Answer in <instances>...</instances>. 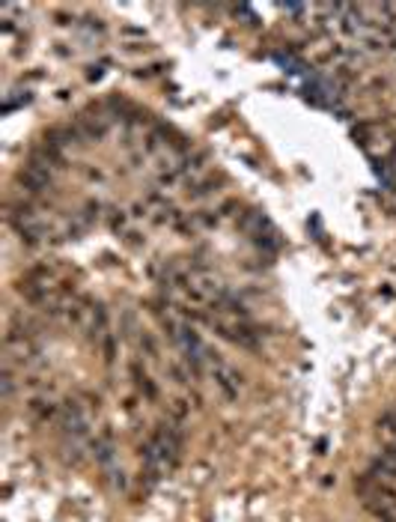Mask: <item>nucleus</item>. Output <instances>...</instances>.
Here are the masks:
<instances>
[{
    "instance_id": "f257e3e1",
    "label": "nucleus",
    "mask_w": 396,
    "mask_h": 522,
    "mask_svg": "<svg viewBox=\"0 0 396 522\" xmlns=\"http://www.w3.org/2000/svg\"><path fill=\"white\" fill-rule=\"evenodd\" d=\"M110 117L113 114H107V111H84L81 117H78V132L84 135V138H89V140H102L104 135H107V128H110Z\"/></svg>"
},
{
    "instance_id": "f03ea898",
    "label": "nucleus",
    "mask_w": 396,
    "mask_h": 522,
    "mask_svg": "<svg viewBox=\"0 0 396 522\" xmlns=\"http://www.w3.org/2000/svg\"><path fill=\"white\" fill-rule=\"evenodd\" d=\"M393 57H396V51H393Z\"/></svg>"
}]
</instances>
